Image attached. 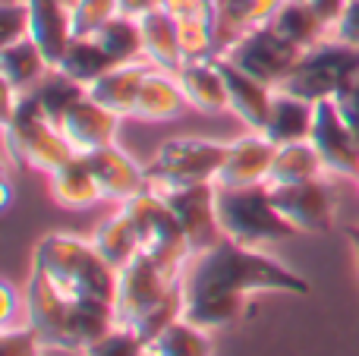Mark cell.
Wrapping results in <instances>:
<instances>
[{"mask_svg": "<svg viewBox=\"0 0 359 356\" xmlns=\"http://www.w3.org/2000/svg\"><path fill=\"white\" fill-rule=\"evenodd\" d=\"M183 290L189 296L208 294H312V284L303 275L290 271L284 262L259 249L240 246L224 237L217 246L196 252L183 271Z\"/></svg>", "mask_w": 359, "mask_h": 356, "instance_id": "6da1fadb", "label": "cell"}, {"mask_svg": "<svg viewBox=\"0 0 359 356\" xmlns=\"http://www.w3.org/2000/svg\"><path fill=\"white\" fill-rule=\"evenodd\" d=\"M25 303H29V325L41 338V344L67 353H82L92 341L117 325V309L111 303L69 300L38 271H29Z\"/></svg>", "mask_w": 359, "mask_h": 356, "instance_id": "7a4b0ae2", "label": "cell"}, {"mask_svg": "<svg viewBox=\"0 0 359 356\" xmlns=\"http://www.w3.org/2000/svg\"><path fill=\"white\" fill-rule=\"evenodd\" d=\"M32 271L44 275L63 296L88 303L117 300V275L120 271L95 249L92 240L76 233H48L35 243Z\"/></svg>", "mask_w": 359, "mask_h": 356, "instance_id": "3957f363", "label": "cell"}, {"mask_svg": "<svg viewBox=\"0 0 359 356\" xmlns=\"http://www.w3.org/2000/svg\"><path fill=\"white\" fill-rule=\"evenodd\" d=\"M4 139L13 161L41 174H54L60 164L73 158V149L63 139L60 126L41 111L32 92L19 95L16 104L4 111Z\"/></svg>", "mask_w": 359, "mask_h": 356, "instance_id": "277c9868", "label": "cell"}, {"mask_svg": "<svg viewBox=\"0 0 359 356\" xmlns=\"http://www.w3.org/2000/svg\"><path fill=\"white\" fill-rule=\"evenodd\" d=\"M217 221L227 240L249 249L297 237V227L274 208L271 189L246 186V189H217Z\"/></svg>", "mask_w": 359, "mask_h": 356, "instance_id": "5b68a950", "label": "cell"}, {"mask_svg": "<svg viewBox=\"0 0 359 356\" xmlns=\"http://www.w3.org/2000/svg\"><path fill=\"white\" fill-rule=\"evenodd\" d=\"M227 158V142L198 136H180L161 142L155 151L149 170V193L164 196L180 186H196V183H215Z\"/></svg>", "mask_w": 359, "mask_h": 356, "instance_id": "8992f818", "label": "cell"}, {"mask_svg": "<svg viewBox=\"0 0 359 356\" xmlns=\"http://www.w3.org/2000/svg\"><path fill=\"white\" fill-rule=\"evenodd\" d=\"M123 208L130 212L133 224H136L139 233V252L142 256H151L155 262H161L164 268L183 275L189 259L196 256L189 246V237L180 227L177 214L168 208V202L155 193H139L136 199L123 202Z\"/></svg>", "mask_w": 359, "mask_h": 356, "instance_id": "52a82bcc", "label": "cell"}, {"mask_svg": "<svg viewBox=\"0 0 359 356\" xmlns=\"http://www.w3.org/2000/svg\"><path fill=\"white\" fill-rule=\"evenodd\" d=\"M356 73H359V50L328 38V41L303 50L293 73L278 88L316 104L322 98H334Z\"/></svg>", "mask_w": 359, "mask_h": 356, "instance_id": "ba28073f", "label": "cell"}, {"mask_svg": "<svg viewBox=\"0 0 359 356\" xmlns=\"http://www.w3.org/2000/svg\"><path fill=\"white\" fill-rule=\"evenodd\" d=\"M183 284V275L164 268L161 262H155L151 256L139 252L126 268H120L117 275V325L136 328L151 309H158L170 294Z\"/></svg>", "mask_w": 359, "mask_h": 356, "instance_id": "9c48e42d", "label": "cell"}, {"mask_svg": "<svg viewBox=\"0 0 359 356\" xmlns=\"http://www.w3.org/2000/svg\"><path fill=\"white\" fill-rule=\"evenodd\" d=\"M221 57H227L230 63L246 69V73L255 76L259 82L278 88L280 82L293 73L297 60L303 57V50L293 48L287 38H280L271 25H255V29H249L243 38H236Z\"/></svg>", "mask_w": 359, "mask_h": 356, "instance_id": "30bf717a", "label": "cell"}, {"mask_svg": "<svg viewBox=\"0 0 359 356\" xmlns=\"http://www.w3.org/2000/svg\"><path fill=\"white\" fill-rule=\"evenodd\" d=\"M271 202L299 233H328L334 227L337 196L325 177L309 183H290V186H268Z\"/></svg>", "mask_w": 359, "mask_h": 356, "instance_id": "8fae6325", "label": "cell"}, {"mask_svg": "<svg viewBox=\"0 0 359 356\" xmlns=\"http://www.w3.org/2000/svg\"><path fill=\"white\" fill-rule=\"evenodd\" d=\"M168 208L177 214L180 227L189 237L192 252H205L224 240L221 221H217V186L215 183H196V186H180L161 196Z\"/></svg>", "mask_w": 359, "mask_h": 356, "instance_id": "7c38bea8", "label": "cell"}, {"mask_svg": "<svg viewBox=\"0 0 359 356\" xmlns=\"http://www.w3.org/2000/svg\"><path fill=\"white\" fill-rule=\"evenodd\" d=\"M309 142L322 155L325 170L334 177H359V142L337 114L334 98L316 101V120H312Z\"/></svg>", "mask_w": 359, "mask_h": 356, "instance_id": "4fadbf2b", "label": "cell"}, {"mask_svg": "<svg viewBox=\"0 0 359 356\" xmlns=\"http://www.w3.org/2000/svg\"><path fill=\"white\" fill-rule=\"evenodd\" d=\"M278 155V145L265 132L249 130L246 136L227 142V158L217 170V189H246V186H265L271 177V164Z\"/></svg>", "mask_w": 359, "mask_h": 356, "instance_id": "5bb4252c", "label": "cell"}, {"mask_svg": "<svg viewBox=\"0 0 359 356\" xmlns=\"http://www.w3.org/2000/svg\"><path fill=\"white\" fill-rule=\"evenodd\" d=\"M120 120L123 117H117L114 111L101 107L98 101L88 98V92H86L67 114H63L60 132H63V139L69 142L73 155H92V151L117 142Z\"/></svg>", "mask_w": 359, "mask_h": 356, "instance_id": "9a60e30c", "label": "cell"}, {"mask_svg": "<svg viewBox=\"0 0 359 356\" xmlns=\"http://www.w3.org/2000/svg\"><path fill=\"white\" fill-rule=\"evenodd\" d=\"M86 158H88V164H92L95 180H98L107 202H120V205H123V202L136 199L139 193L149 189V170L133 155H126L117 142L104 145V149L92 151V155H86Z\"/></svg>", "mask_w": 359, "mask_h": 356, "instance_id": "2e32d148", "label": "cell"}, {"mask_svg": "<svg viewBox=\"0 0 359 356\" xmlns=\"http://www.w3.org/2000/svg\"><path fill=\"white\" fill-rule=\"evenodd\" d=\"M217 67H221L224 85H227L230 114H233L236 120H243L246 130L262 132L265 130L268 111H271L274 88L265 85V82H259L255 76H249L246 69H240L236 63H230L227 57H221V54H217Z\"/></svg>", "mask_w": 359, "mask_h": 356, "instance_id": "e0dca14e", "label": "cell"}, {"mask_svg": "<svg viewBox=\"0 0 359 356\" xmlns=\"http://www.w3.org/2000/svg\"><path fill=\"white\" fill-rule=\"evenodd\" d=\"M149 73H151L149 60L117 63L104 76H98L86 92H88V98H95L101 107L114 111L117 117H123V120L136 117V101H139V92H142V82Z\"/></svg>", "mask_w": 359, "mask_h": 356, "instance_id": "ac0fdd59", "label": "cell"}, {"mask_svg": "<svg viewBox=\"0 0 359 356\" xmlns=\"http://www.w3.org/2000/svg\"><path fill=\"white\" fill-rule=\"evenodd\" d=\"M29 38L50 67H57L73 41V6L63 0H29Z\"/></svg>", "mask_w": 359, "mask_h": 356, "instance_id": "d6986e66", "label": "cell"}, {"mask_svg": "<svg viewBox=\"0 0 359 356\" xmlns=\"http://www.w3.org/2000/svg\"><path fill=\"white\" fill-rule=\"evenodd\" d=\"M48 189H50V199L60 208H69V212H86V208L98 205L104 199L86 155H73L54 174H48Z\"/></svg>", "mask_w": 359, "mask_h": 356, "instance_id": "ffe728a7", "label": "cell"}, {"mask_svg": "<svg viewBox=\"0 0 359 356\" xmlns=\"http://www.w3.org/2000/svg\"><path fill=\"white\" fill-rule=\"evenodd\" d=\"M177 82L183 88L189 107H196L198 114H224L230 111L227 104V85H224L217 57L208 60H186L177 73Z\"/></svg>", "mask_w": 359, "mask_h": 356, "instance_id": "44dd1931", "label": "cell"}, {"mask_svg": "<svg viewBox=\"0 0 359 356\" xmlns=\"http://www.w3.org/2000/svg\"><path fill=\"white\" fill-rule=\"evenodd\" d=\"M312 120H316V104L306 98L284 92V88H274L271 98V111L265 120V136L274 145H290V142H303L312 132Z\"/></svg>", "mask_w": 359, "mask_h": 356, "instance_id": "7402d4cb", "label": "cell"}, {"mask_svg": "<svg viewBox=\"0 0 359 356\" xmlns=\"http://www.w3.org/2000/svg\"><path fill=\"white\" fill-rule=\"evenodd\" d=\"M48 57L38 50V44L32 38H22L16 44H4L0 48V79H4L6 92L29 95L35 92V85L50 73Z\"/></svg>", "mask_w": 359, "mask_h": 356, "instance_id": "603a6c76", "label": "cell"}, {"mask_svg": "<svg viewBox=\"0 0 359 356\" xmlns=\"http://www.w3.org/2000/svg\"><path fill=\"white\" fill-rule=\"evenodd\" d=\"M189 107L183 88L177 82V73H164V69H155L145 76L142 92H139L136 101V120H145V123H168V120H177L180 114Z\"/></svg>", "mask_w": 359, "mask_h": 356, "instance_id": "cb8c5ba5", "label": "cell"}, {"mask_svg": "<svg viewBox=\"0 0 359 356\" xmlns=\"http://www.w3.org/2000/svg\"><path fill=\"white\" fill-rule=\"evenodd\" d=\"M139 25H142L145 60H149L155 69H164V73H180L186 57H183V48H180L177 19L158 6V10L145 13V16L139 19Z\"/></svg>", "mask_w": 359, "mask_h": 356, "instance_id": "d4e9b609", "label": "cell"}, {"mask_svg": "<svg viewBox=\"0 0 359 356\" xmlns=\"http://www.w3.org/2000/svg\"><path fill=\"white\" fill-rule=\"evenodd\" d=\"M268 25L299 50H309L331 38V25L325 22L306 0H284Z\"/></svg>", "mask_w": 359, "mask_h": 356, "instance_id": "484cf974", "label": "cell"}, {"mask_svg": "<svg viewBox=\"0 0 359 356\" xmlns=\"http://www.w3.org/2000/svg\"><path fill=\"white\" fill-rule=\"evenodd\" d=\"M92 243L114 268H126L133 259L139 256V233L133 224L130 212L120 205V212H114L111 218H104L92 233Z\"/></svg>", "mask_w": 359, "mask_h": 356, "instance_id": "4316f807", "label": "cell"}, {"mask_svg": "<svg viewBox=\"0 0 359 356\" xmlns=\"http://www.w3.org/2000/svg\"><path fill=\"white\" fill-rule=\"evenodd\" d=\"M325 161L316 151V145L309 139L303 142H290V145H278V155L271 164V177L268 186H290V183H309L325 177Z\"/></svg>", "mask_w": 359, "mask_h": 356, "instance_id": "83f0119b", "label": "cell"}, {"mask_svg": "<svg viewBox=\"0 0 359 356\" xmlns=\"http://www.w3.org/2000/svg\"><path fill=\"white\" fill-rule=\"evenodd\" d=\"M246 313V296L243 294H208V296H189L183 306V319L202 331H217V328L236 325Z\"/></svg>", "mask_w": 359, "mask_h": 356, "instance_id": "f1b7e54d", "label": "cell"}, {"mask_svg": "<svg viewBox=\"0 0 359 356\" xmlns=\"http://www.w3.org/2000/svg\"><path fill=\"white\" fill-rule=\"evenodd\" d=\"M95 41L104 48V54L111 57L114 63H133V60H145V44H142V25L139 19L130 16H114L111 22H104L95 35Z\"/></svg>", "mask_w": 359, "mask_h": 356, "instance_id": "f546056e", "label": "cell"}, {"mask_svg": "<svg viewBox=\"0 0 359 356\" xmlns=\"http://www.w3.org/2000/svg\"><path fill=\"white\" fill-rule=\"evenodd\" d=\"M111 67H117V63L104 54V48H101L95 38H73L69 48L63 50L60 63H57L60 73H67L69 79L79 82V85H86V88L92 85L98 76H104Z\"/></svg>", "mask_w": 359, "mask_h": 356, "instance_id": "4dcf8cb0", "label": "cell"}, {"mask_svg": "<svg viewBox=\"0 0 359 356\" xmlns=\"http://www.w3.org/2000/svg\"><path fill=\"white\" fill-rule=\"evenodd\" d=\"M149 356H211V338L186 319H177L149 341Z\"/></svg>", "mask_w": 359, "mask_h": 356, "instance_id": "1f68e13d", "label": "cell"}, {"mask_svg": "<svg viewBox=\"0 0 359 356\" xmlns=\"http://www.w3.org/2000/svg\"><path fill=\"white\" fill-rule=\"evenodd\" d=\"M38 98V104H41V111L48 114L50 120H54L57 126H60L63 114L69 111V107L76 104V101L86 95V85H79V82H73L67 73H60V69H50L48 76H44L41 82L35 85V92H32Z\"/></svg>", "mask_w": 359, "mask_h": 356, "instance_id": "d6a6232c", "label": "cell"}, {"mask_svg": "<svg viewBox=\"0 0 359 356\" xmlns=\"http://www.w3.org/2000/svg\"><path fill=\"white\" fill-rule=\"evenodd\" d=\"M249 29H255L252 0H215V38L217 54L230 48L236 38H243Z\"/></svg>", "mask_w": 359, "mask_h": 356, "instance_id": "836d02e7", "label": "cell"}, {"mask_svg": "<svg viewBox=\"0 0 359 356\" xmlns=\"http://www.w3.org/2000/svg\"><path fill=\"white\" fill-rule=\"evenodd\" d=\"M177 35L186 60H208L217 57L215 19H177Z\"/></svg>", "mask_w": 359, "mask_h": 356, "instance_id": "e575fe53", "label": "cell"}, {"mask_svg": "<svg viewBox=\"0 0 359 356\" xmlns=\"http://www.w3.org/2000/svg\"><path fill=\"white\" fill-rule=\"evenodd\" d=\"M82 356H149V344L136 334V328L114 325L107 334L92 341Z\"/></svg>", "mask_w": 359, "mask_h": 356, "instance_id": "d590c367", "label": "cell"}, {"mask_svg": "<svg viewBox=\"0 0 359 356\" xmlns=\"http://www.w3.org/2000/svg\"><path fill=\"white\" fill-rule=\"evenodd\" d=\"M117 16V0H76L73 4V35L88 38L104 22Z\"/></svg>", "mask_w": 359, "mask_h": 356, "instance_id": "8d00e7d4", "label": "cell"}, {"mask_svg": "<svg viewBox=\"0 0 359 356\" xmlns=\"http://www.w3.org/2000/svg\"><path fill=\"white\" fill-rule=\"evenodd\" d=\"M29 38V0H0V48Z\"/></svg>", "mask_w": 359, "mask_h": 356, "instance_id": "74e56055", "label": "cell"}, {"mask_svg": "<svg viewBox=\"0 0 359 356\" xmlns=\"http://www.w3.org/2000/svg\"><path fill=\"white\" fill-rule=\"evenodd\" d=\"M29 325V303L10 281H0V331Z\"/></svg>", "mask_w": 359, "mask_h": 356, "instance_id": "f35d334b", "label": "cell"}, {"mask_svg": "<svg viewBox=\"0 0 359 356\" xmlns=\"http://www.w3.org/2000/svg\"><path fill=\"white\" fill-rule=\"evenodd\" d=\"M41 338L32 331V325L0 331V356H41Z\"/></svg>", "mask_w": 359, "mask_h": 356, "instance_id": "ab89813d", "label": "cell"}, {"mask_svg": "<svg viewBox=\"0 0 359 356\" xmlns=\"http://www.w3.org/2000/svg\"><path fill=\"white\" fill-rule=\"evenodd\" d=\"M334 104H337V114L344 117V123L350 126V132L359 142V73L334 95Z\"/></svg>", "mask_w": 359, "mask_h": 356, "instance_id": "60d3db41", "label": "cell"}, {"mask_svg": "<svg viewBox=\"0 0 359 356\" xmlns=\"http://www.w3.org/2000/svg\"><path fill=\"white\" fill-rule=\"evenodd\" d=\"M331 38L359 50V0H347L344 13L337 16V22L331 25Z\"/></svg>", "mask_w": 359, "mask_h": 356, "instance_id": "b9f144b4", "label": "cell"}, {"mask_svg": "<svg viewBox=\"0 0 359 356\" xmlns=\"http://www.w3.org/2000/svg\"><path fill=\"white\" fill-rule=\"evenodd\" d=\"M161 10L174 19H215L211 0H161Z\"/></svg>", "mask_w": 359, "mask_h": 356, "instance_id": "7bdbcfd3", "label": "cell"}, {"mask_svg": "<svg viewBox=\"0 0 359 356\" xmlns=\"http://www.w3.org/2000/svg\"><path fill=\"white\" fill-rule=\"evenodd\" d=\"M158 6H161V0H117V13L130 19H142L145 13L158 10Z\"/></svg>", "mask_w": 359, "mask_h": 356, "instance_id": "ee69618b", "label": "cell"}, {"mask_svg": "<svg viewBox=\"0 0 359 356\" xmlns=\"http://www.w3.org/2000/svg\"><path fill=\"white\" fill-rule=\"evenodd\" d=\"M306 4H309L328 25H334L337 16L344 13V6H347V0H306Z\"/></svg>", "mask_w": 359, "mask_h": 356, "instance_id": "f6af8a7d", "label": "cell"}, {"mask_svg": "<svg viewBox=\"0 0 359 356\" xmlns=\"http://www.w3.org/2000/svg\"><path fill=\"white\" fill-rule=\"evenodd\" d=\"M347 240H350V246H353V252H356V271H359V224L347 227Z\"/></svg>", "mask_w": 359, "mask_h": 356, "instance_id": "bcb514c9", "label": "cell"}, {"mask_svg": "<svg viewBox=\"0 0 359 356\" xmlns=\"http://www.w3.org/2000/svg\"><path fill=\"white\" fill-rule=\"evenodd\" d=\"M63 4H69V6H73V4H76V0H63Z\"/></svg>", "mask_w": 359, "mask_h": 356, "instance_id": "7dc6e473", "label": "cell"}, {"mask_svg": "<svg viewBox=\"0 0 359 356\" xmlns=\"http://www.w3.org/2000/svg\"><path fill=\"white\" fill-rule=\"evenodd\" d=\"M356 189H359V177H356Z\"/></svg>", "mask_w": 359, "mask_h": 356, "instance_id": "c3c4849f", "label": "cell"}, {"mask_svg": "<svg viewBox=\"0 0 359 356\" xmlns=\"http://www.w3.org/2000/svg\"><path fill=\"white\" fill-rule=\"evenodd\" d=\"M211 4H215V0H211Z\"/></svg>", "mask_w": 359, "mask_h": 356, "instance_id": "681fc988", "label": "cell"}]
</instances>
